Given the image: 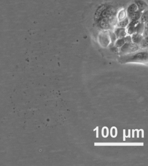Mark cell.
<instances>
[{
	"label": "cell",
	"instance_id": "11",
	"mask_svg": "<svg viewBox=\"0 0 148 166\" xmlns=\"http://www.w3.org/2000/svg\"><path fill=\"white\" fill-rule=\"evenodd\" d=\"M125 42V41L124 39H119L117 41V42H116V46H117V47H121V46H122L124 45Z\"/></svg>",
	"mask_w": 148,
	"mask_h": 166
},
{
	"label": "cell",
	"instance_id": "10",
	"mask_svg": "<svg viewBox=\"0 0 148 166\" xmlns=\"http://www.w3.org/2000/svg\"><path fill=\"white\" fill-rule=\"evenodd\" d=\"M137 5L140 11L143 10L146 8L147 6L146 4L144 2L141 1L138 2Z\"/></svg>",
	"mask_w": 148,
	"mask_h": 166
},
{
	"label": "cell",
	"instance_id": "13",
	"mask_svg": "<svg viewBox=\"0 0 148 166\" xmlns=\"http://www.w3.org/2000/svg\"><path fill=\"white\" fill-rule=\"evenodd\" d=\"M136 31V27L135 26H129L128 28V32L130 34H131L134 33Z\"/></svg>",
	"mask_w": 148,
	"mask_h": 166
},
{
	"label": "cell",
	"instance_id": "9",
	"mask_svg": "<svg viewBox=\"0 0 148 166\" xmlns=\"http://www.w3.org/2000/svg\"><path fill=\"white\" fill-rule=\"evenodd\" d=\"M144 25L142 24H138L137 26L136 27V31L137 32V34H142L144 30Z\"/></svg>",
	"mask_w": 148,
	"mask_h": 166
},
{
	"label": "cell",
	"instance_id": "14",
	"mask_svg": "<svg viewBox=\"0 0 148 166\" xmlns=\"http://www.w3.org/2000/svg\"><path fill=\"white\" fill-rule=\"evenodd\" d=\"M148 20V12H146L142 15L141 17V21L142 22H146Z\"/></svg>",
	"mask_w": 148,
	"mask_h": 166
},
{
	"label": "cell",
	"instance_id": "17",
	"mask_svg": "<svg viewBox=\"0 0 148 166\" xmlns=\"http://www.w3.org/2000/svg\"><path fill=\"white\" fill-rule=\"evenodd\" d=\"M125 41V42H127V43H131V38L130 36H127V37H126L125 39H124Z\"/></svg>",
	"mask_w": 148,
	"mask_h": 166
},
{
	"label": "cell",
	"instance_id": "1",
	"mask_svg": "<svg viewBox=\"0 0 148 166\" xmlns=\"http://www.w3.org/2000/svg\"><path fill=\"white\" fill-rule=\"evenodd\" d=\"M121 59H123L126 62L146 61L148 60V52H139L131 56L123 57Z\"/></svg>",
	"mask_w": 148,
	"mask_h": 166
},
{
	"label": "cell",
	"instance_id": "2",
	"mask_svg": "<svg viewBox=\"0 0 148 166\" xmlns=\"http://www.w3.org/2000/svg\"><path fill=\"white\" fill-rule=\"evenodd\" d=\"M138 46L135 44L132 43H126L121 49L122 53H131L137 50Z\"/></svg>",
	"mask_w": 148,
	"mask_h": 166
},
{
	"label": "cell",
	"instance_id": "8",
	"mask_svg": "<svg viewBox=\"0 0 148 166\" xmlns=\"http://www.w3.org/2000/svg\"><path fill=\"white\" fill-rule=\"evenodd\" d=\"M141 14H140V12H136L130 15V17L132 19V20L137 21L140 18Z\"/></svg>",
	"mask_w": 148,
	"mask_h": 166
},
{
	"label": "cell",
	"instance_id": "15",
	"mask_svg": "<svg viewBox=\"0 0 148 166\" xmlns=\"http://www.w3.org/2000/svg\"><path fill=\"white\" fill-rule=\"evenodd\" d=\"M125 17L126 12L124 11H122V12H120L119 15V18L120 20H122Z\"/></svg>",
	"mask_w": 148,
	"mask_h": 166
},
{
	"label": "cell",
	"instance_id": "5",
	"mask_svg": "<svg viewBox=\"0 0 148 166\" xmlns=\"http://www.w3.org/2000/svg\"><path fill=\"white\" fill-rule=\"evenodd\" d=\"M142 37L140 34H134L132 35V39L135 44H139L142 41Z\"/></svg>",
	"mask_w": 148,
	"mask_h": 166
},
{
	"label": "cell",
	"instance_id": "12",
	"mask_svg": "<svg viewBox=\"0 0 148 166\" xmlns=\"http://www.w3.org/2000/svg\"><path fill=\"white\" fill-rule=\"evenodd\" d=\"M128 23H129V20L127 18H126L125 19L121 21L118 24V26L120 27H125L127 25Z\"/></svg>",
	"mask_w": 148,
	"mask_h": 166
},
{
	"label": "cell",
	"instance_id": "19",
	"mask_svg": "<svg viewBox=\"0 0 148 166\" xmlns=\"http://www.w3.org/2000/svg\"><path fill=\"white\" fill-rule=\"evenodd\" d=\"M145 33L148 36V29H145Z\"/></svg>",
	"mask_w": 148,
	"mask_h": 166
},
{
	"label": "cell",
	"instance_id": "7",
	"mask_svg": "<svg viewBox=\"0 0 148 166\" xmlns=\"http://www.w3.org/2000/svg\"><path fill=\"white\" fill-rule=\"evenodd\" d=\"M126 35L125 30L123 28H120L117 31V35L118 38L121 39Z\"/></svg>",
	"mask_w": 148,
	"mask_h": 166
},
{
	"label": "cell",
	"instance_id": "18",
	"mask_svg": "<svg viewBox=\"0 0 148 166\" xmlns=\"http://www.w3.org/2000/svg\"><path fill=\"white\" fill-rule=\"evenodd\" d=\"M145 29H148V21L145 22L144 24Z\"/></svg>",
	"mask_w": 148,
	"mask_h": 166
},
{
	"label": "cell",
	"instance_id": "3",
	"mask_svg": "<svg viewBox=\"0 0 148 166\" xmlns=\"http://www.w3.org/2000/svg\"><path fill=\"white\" fill-rule=\"evenodd\" d=\"M115 10L113 8H112V7L107 8L103 12L101 17L107 18L110 20L113 18L115 14Z\"/></svg>",
	"mask_w": 148,
	"mask_h": 166
},
{
	"label": "cell",
	"instance_id": "16",
	"mask_svg": "<svg viewBox=\"0 0 148 166\" xmlns=\"http://www.w3.org/2000/svg\"><path fill=\"white\" fill-rule=\"evenodd\" d=\"M142 46L146 47L148 46V37H146L142 42Z\"/></svg>",
	"mask_w": 148,
	"mask_h": 166
},
{
	"label": "cell",
	"instance_id": "6",
	"mask_svg": "<svg viewBox=\"0 0 148 166\" xmlns=\"http://www.w3.org/2000/svg\"><path fill=\"white\" fill-rule=\"evenodd\" d=\"M137 9V7L136 5L134 4H132V5H130V6L129 7V8H128V14H129V15L130 16L131 14H132L135 13V12H136Z\"/></svg>",
	"mask_w": 148,
	"mask_h": 166
},
{
	"label": "cell",
	"instance_id": "4",
	"mask_svg": "<svg viewBox=\"0 0 148 166\" xmlns=\"http://www.w3.org/2000/svg\"><path fill=\"white\" fill-rule=\"evenodd\" d=\"M99 24L102 28L107 29L110 27V20L107 18L102 17L99 21Z\"/></svg>",
	"mask_w": 148,
	"mask_h": 166
}]
</instances>
